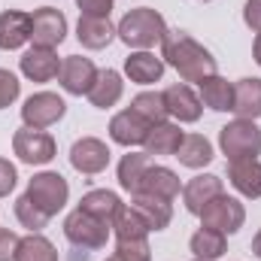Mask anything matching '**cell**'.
<instances>
[{
    "mask_svg": "<svg viewBox=\"0 0 261 261\" xmlns=\"http://www.w3.org/2000/svg\"><path fill=\"white\" fill-rule=\"evenodd\" d=\"M161 58H164V64H170L179 73L182 82H200V79H206L219 70L213 52L203 49L186 31H170L167 28L164 40H161Z\"/></svg>",
    "mask_w": 261,
    "mask_h": 261,
    "instance_id": "6da1fadb",
    "label": "cell"
},
{
    "mask_svg": "<svg viewBox=\"0 0 261 261\" xmlns=\"http://www.w3.org/2000/svg\"><path fill=\"white\" fill-rule=\"evenodd\" d=\"M167 34V21L158 9H149V6H137L128 9L122 15V21L116 24V37L137 52H149L155 43H161Z\"/></svg>",
    "mask_w": 261,
    "mask_h": 261,
    "instance_id": "7a4b0ae2",
    "label": "cell"
},
{
    "mask_svg": "<svg viewBox=\"0 0 261 261\" xmlns=\"http://www.w3.org/2000/svg\"><path fill=\"white\" fill-rule=\"evenodd\" d=\"M219 149L228 155V161L258 158L261 155V128L252 119H234L225 128H219Z\"/></svg>",
    "mask_w": 261,
    "mask_h": 261,
    "instance_id": "3957f363",
    "label": "cell"
},
{
    "mask_svg": "<svg viewBox=\"0 0 261 261\" xmlns=\"http://www.w3.org/2000/svg\"><path fill=\"white\" fill-rule=\"evenodd\" d=\"M110 234H113L110 222H100V219H94L91 213H85L79 206L64 219V237L76 249H88V252L103 249L107 240H110Z\"/></svg>",
    "mask_w": 261,
    "mask_h": 261,
    "instance_id": "277c9868",
    "label": "cell"
},
{
    "mask_svg": "<svg viewBox=\"0 0 261 261\" xmlns=\"http://www.w3.org/2000/svg\"><path fill=\"white\" fill-rule=\"evenodd\" d=\"M24 195L31 197L43 213L58 216L67 206V200H70V186H67V179L61 173L43 170V173H34V179L28 182V192Z\"/></svg>",
    "mask_w": 261,
    "mask_h": 261,
    "instance_id": "5b68a950",
    "label": "cell"
},
{
    "mask_svg": "<svg viewBox=\"0 0 261 261\" xmlns=\"http://www.w3.org/2000/svg\"><path fill=\"white\" fill-rule=\"evenodd\" d=\"M246 222V206L231 195H216L203 210H200V225L203 228H213V231H222L225 237L228 234H237Z\"/></svg>",
    "mask_w": 261,
    "mask_h": 261,
    "instance_id": "8992f818",
    "label": "cell"
},
{
    "mask_svg": "<svg viewBox=\"0 0 261 261\" xmlns=\"http://www.w3.org/2000/svg\"><path fill=\"white\" fill-rule=\"evenodd\" d=\"M67 116V103L61 94L55 91H37L24 100L21 107V122L24 128H37V130H46L52 125H58L61 119Z\"/></svg>",
    "mask_w": 261,
    "mask_h": 261,
    "instance_id": "52a82bcc",
    "label": "cell"
},
{
    "mask_svg": "<svg viewBox=\"0 0 261 261\" xmlns=\"http://www.w3.org/2000/svg\"><path fill=\"white\" fill-rule=\"evenodd\" d=\"M12 152L18 155V161L24 164H49L58 155V143L52 134L37 128H18L12 134Z\"/></svg>",
    "mask_w": 261,
    "mask_h": 261,
    "instance_id": "ba28073f",
    "label": "cell"
},
{
    "mask_svg": "<svg viewBox=\"0 0 261 261\" xmlns=\"http://www.w3.org/2000/svg\"><path fill=\"white\" fill-rule=\"evenodd\" d=\"M67 40V15L55 6H40L31 12V43L43 49H58Z\"/></svg>",
    "mask_w": 261,
    "mask_h": 261,
    "instance_id": "9c48e42d",
    "label": "cell"
},
{
    "mask_svg": "<svg viewBox=\"0 0 261 261\" xmlns=\"http://www.w3.org/2000/svg\"><path fill=\"white\" fill-rule=\"evenodd\" d=\"M110 158H113L110 146H107L103 140H97V137H82V140H76V143L70 146V164H73V170L82 173V176H97V173H103V170L110 167Z\"/></svg>",
    "mask_w": 261,
    "mask_h": 261,
    "instance_id": "30bf717a",
    "label": "cell"
},
{
    "mask_svg": "<svg viewBox=\"0 0 261 261\" xmlns=\"http://www.w3.org/2000/svg\"><path fill=\"white\" fill-rule=\"evenodd\" d=\"M97 67L91 58H82V55H67L64 61H61V73H58V82H61V88H64L67 94H73V97H82V94H88L91 91V85H94V79H97Z\"/></svg>",
    "mask_w": 261,
    "mask_h": 261,
    "instance_id": "8fae6325",
    "label": "cell"
},
{
    "mask_svg": "<svg viewBox=\"0 0 261 261\" xmlns=\"http://www.w3.org/2000/svg\"><path fill=\"white\" fill-rule=\"evenodd\" d=\"M161 94H164L167 116H170V119H176L179 125H195L197 119H200L203 103H200V97L192 91V85H189V82H176V85L164 88Z\"/></svg>",
    "mask_w": 261,
    "mask_h": 261,
    "instance_id": "7c38bea8",
    "label": "cell"
},
{
    "mask_svg": "<svg viewBox=\"0 0 261 261\" xmlns=\"http://www.w3.org/2000/svg\"><path fill=\"white\" fill-rule=\"evenodd\" d=\"M61 61L55 49H43V46H31L21 58H18V67H21V76L31 79V82H52L58 73H61Z\"/></svg>",
    "mask_w": 261,
    "mask_h": 261,
    "instance_id": "4fadbf2b",
    "label": "cell"
},
{
    "mask_svg": "<svg viewBox=\"0 0 261 261\" xmlns=\"http://www.w3.org/2000/svg\"><path fill=\"white\" fill-rule=\"evenodd\" d=\"M149 128L152 125L128 107V110H122V113L113 116V122H110V140L119 143V146H125V149H134V146H143L146 143Z\"/></svg>",
    "mask_w": 261,
    "mask_h": 261,
    "instance_id": "5bb4252c",
    "label": "cell"
},
{
    "mask_svg": "<svg viewBox=\"0 0 261 261\" xmlns=\"http://www.w3.org/2000/svg\"><path fill=\"white\" fill-rule=\"evenodd\" d=\"M222 192H225L222 176H216V173H197V176H192V179L182 186V203H186L189 213L200 216V210H203L216 195H222Z\"/></svg>",
    "mask_w": 261,
    "mask_h": 261,
    "instance_id": "9a60e30c",
    "label": "cell"
},
{
    "mask_svg": "<svg viewBox=\"0 0 261 261\" xmlns=\"http://www.w3.org/2000/svg\"><path fill=\"white\" fill-rule=\"evenodd\" d=\"M130 206L137 210V216L146 222L149 231H164V228L170 225V219H173V200L146 195V192L130 195Z\"/></svg>",
    "mask_w": 261,
    "mask_h": 261,
    "instance_id": "2e32d148",
    "label": "cell"
},
{
    "mask_svg": "<svg viewBox=\"0 0 261 261\" xmlns=\"http://www.w3.org/2000/svg\"><path fill=\"white\" fill-rule=\"evenodd\" d=\"M28 40H31V12H21V9L0 12V49L15 52Z\"/></svg>",
    "mask_w": 261,
    "mask_h": 261,
    "instance_id": "e0dca14e",
    "label": "cell"
},
{
    "mask_svg": "<svg viewBox=\"0 0 261 261\" xmlns=\"http://www.w3.org/2000/svg\"><path fill=\"white\" fill-rule=\"evenodd\" d=\"M228 182L249 200L261 197V161L258 158H240L228 164Z\"/></svg>",
    "mask_w": 261,
    "mask_h": 261,
    "instance_id": "ac0fdd59",
    "label": "cell"
},
{
    "mask_svg": "<svg viewBox=\"0 0 261 261\" xmlns=\"http://www.w3.org/2000/svg\"><path fill=\"white\" fill-rule=\"evenodd\" d=\"M122 94H125L122 73L107 67V70L97 73V79H94V85H91V91H88L85 97H88L91 107H97V110H110V107H116V103L122 100Z\"/></svg>",
    "mask_w": 261,
    "mask_h": 261,
    "instance_id": "d6986e66",
    "label": "cell"
},
{
    "mask_svg": "<svg viewBox=\"0 0 261 261\" xmlns=\"http://www.w3.org/2000/svg\"><path fill=\"white\" fill-rule=\"evenodd\" d=\"M197 91H200L197 97H200L203 107H210L216 113H231L234 110V82H228L225 76L213 73V76L200 79L197 82Z\"/></svg>",
    "mask_w": 261,
    "mask_h": 261,
    "instance_id": "ffe728a7",
    "label": "cell"
},
{
    "mask_svg": "<svg viewBox=\"0 0 261 261\" xmlns=\"http://www.w3.org/2000/svg\"><path fill=\"white\" fill-rule=\"evenodd\" d=\"M76 40L97 52V49H107L113 40H116V24L110 18H94V15H79V24H76Z\"/></svg>",
    "mask_w": 261,
    "mask_h": 261,
    "instance_id": "44dd1931",
    "label": "cell"
},
{
    "mask_svg": "<svg viewBox=\"0 0 261 261\" xmlns=\"http://www.w3.org/2000/svg\"><path fill=\"white\" fill-rule=\"evenodd\" d=\"M164 58H155V52H130L125 58V76L137 85H155L164 76Z\"/></svg>",
    "mask_w": 261,
    "mask_h": 261,
    "instance_id": "7402d4cb",
    "label": "cell"
},
{
    "mask_svg": "<svg viewBox=\"0 0 261 261\" xmlns=\"http://www.w3.org/2000/svg\"><path fill=\"white\" fill-rule=\"evenodd\" d=\"M237 119H261V79L258 76H243L234 82V110Z\"/></svg>",
    "mask_w": 261,
    "mask_h": 261,
    "instance_id": "603a6c76",
    "label": "cell"
},
{
    "mask_svg": "<svg viewBox=\"0 0 261 261\" xmlns=\"http://www.w3.org/2000/svg\"><path fill=\"white\" fill-rule=\"evenodd\" d=\"M140 192L164 197V200H176V195L182 192V182H179V176H176L170 167H164V164H149V170H146V176H143V182H140Z\"/></svg>",
    "mask_w": 261,
    "mask_h": 261,
    "instance_id": "cb8c5ba5",
    "label": "cell"
},
{
    "mask_svg": "<svg viewBox=\"0 0 261 261\" xmlns=\"http://www.w3.org/2000/svg\"><path fill=\"white\" fill-rule=\"evenodd\" d=\"M182 137H186V130H179V122H161V125H152L149 134H146L143 152H146V155H176Z\"/></svg>",
    "mask_w": 261,
    "mask_h": 261,
    "instance_id": "d4e9b609",
    "label": "cell"
},
{
    "mask_svg": "<svg viewBox=\"0 0 261 261\" xmlns=\"http://www.w3.org/2000/svg\"><path fill=\"white\" fill-rule=\"evenodd\" d=\"M189 249L195 261H219L225 252H228V237L222 231H213V228H197L189 240Z\"/></svg>",
    "mask_w": 261,
    "mask_h": 261,
    "instance_id": "484cf974",
    "label": "cell"
},
{
    "mask_svg": "<svg viewBox=\"0 0 261 261\" xmlns=\"http://www.w3.org/2000/svg\"><path fill=\"white\" fill-rule=\"evenodd\" d=\"M122 206H125L122 197L116 195V192H110V189H91V192H85L82 200H79V210H85V213H91L94 219L110 222V225H113V219H116V213H119Z\"/></svg>",
    "mask_w": 261,
    "mask_h": 261,
    "instance_id": "4316f807",
    "label": "cell"
},
{
    "mask_svg": "<svg viewBox=\"0 0 261 261\" xmlns=\"http://www.w3.org/2000/svg\"><path fill=\"white\" fill-rule=\"evenodd\" d=\"M176 158L182 167H192V170H200L206 167L216 155H213V143L203 137V134H186L179 149H176Z\"/></svg>",
    "mask_w": 261,
    "mask_h": 261,
    "instance_id": "83f0119b",
    "label": "cell"
},
{
    "mask_svg": "<svg viewBox=\"0 0 261 261\" xmlns=\"http://www.w3.org/2000/svg\"><path fill=\"white\" fill-rule=\"evenodd\" d=\"M146 170H149V155L146 152H128V155H122V161H119V186L128 195H137Z\"/></svg>",
    "mask_w": 261,
    "mask_h": 261,
    "instance_id": "f1b7e54d",
    "label": "cell"
},
{
    "mask_svg": "<svg viewBox=\"0 0 261 261\" xmlns=\"http://www.w3.org/2000/svg\"><path fill=\"white\" fill-rule=\"evenodd\" d=\"M113 234H116V240H146L152 231L146 228V222L137 216V210L125 203L119 213H116V219H113Z\"/></svg>",
    "mask_w": 261,
    "mask_h": 261,
    "instance_id": "f546056e",
    "label": "cell"
},
{
    "mask_svg": "<svg viewBox=\"0 0 261 261\" xmlns=\"http://www.w3.org/2000/svg\"><path fill=\"white\" fill-rule=\"evenodd\" d=\"M15 261H58V249L49 237L43 234H28L18 240Z\"/></svg>",
    "mask_w": 261,
    "mask_h": 261,
    "instance_id": "4dcf8cb0",
    "label": "cell"
},
{
    "mask_svg": "<svg viewBox=\"0 0 261 261\" xmlns=\"http://www.w3.org/2000/svg\"><path fill=\"white\" fill-rule=\"evenodd\" d=\"M130 110L137 116H143L149 125H161L167 122V107H164V94L161 91H140L130 100Z\"/></svg>",
    "mask_w": 261,
    "mask_h": 261,
    "instance_id": "1f68e13d",
    "label": "cell"
},
{
    "mask_svg": "<svg viewBox=\"0 0 261 261\" xmlns=\"http://www.w3.org/2000/svg\"><path fill=\"white\" fill-rule=\"evenodd\" d=\"M15 219H18V225H21V228H28L31 234H40V231L49 225V219H52V216H49V213H43V210H40V206H37L28 195H21L18 200H15Z\"/></svg>",
    "mask_w": 261,
    "mask_h": 261,
    "instance_id": "d6a6232c",
    "label": "cell"
},
{
    "mask_svg": "<svg viewBox=\"0 0 261 261\" xmlns=\"http://www.w3.org/2000/svg\"><path fill=\"white\" fill-rule=\"evenodd\" d=\"M119 261H152V249H149V237L146 240H116V252Z\"/></svg>",
    "mask_w": 261,
    "mask_h": 261,
    "instance_id": "836d02e7",
    "label": "cell"
},
{
    "mask_svg": "<svg viewBox=\"0 0 261 261\" xmlns=\"http://www.w3.org/2000/svg\"><path fill=\"white\" fill-rule=\"evenodd\" d=\"M18 94H21V82H18V76L0 67V110L12 107V103L18 100Z\"/></svg>",
    "mask_w": 261,
    "mask_h": 261,
    "instance_id": "e575fe53",
    "label": "cell"
},
{
    "mask_svg": "<svg viewBox=\"0 0 261 261\" xmlns=\"http://www.w3.org/2000/svg\"><path fill=\"white\" fill-rule=\"evenodd\" d=\"M76 6H79V12H82V15H94V18H110V12H113L116 0H76Z\"/></svg>",
    "mask_w": 261,
    "mask_h": 261,
    "instance_id": "d590c367",
    "label": "cell"
},
{
    "mask_svg": "<svg viewBox=\"0 0 261 261\" xmlns=\"http://www.w3.org/2000/svg\"><path fill=\"white\" fill-rule=\"evenodd\" d=\"M15 182H18V170H15V164L6 161V158H0V197L9 195V192L15 189Z\"/></svg>",
    "mask_w": 261,
    "mask_h": 261,
    "instance_id": "8d00e7d4",
    "label": "cell"
},
{
    "mask_svg": "<svg viewBox=\"0 0 261 261\" xmlns=\"http://www.w3.org/2000/svg\"><path fill=\"white\" fill-rule=\"evenodd\" d=\"M18 234L9 228H0V261H15V249H18Z\"/></svg>",
    "mask_w": 261,
    "mask_h": 261,
    "instance_id": "74e56055",
    "label": "cell"
},
{
    "mask_svg": "<svg viewBox=\"0 0 261 261\" xmlns=\"http://www.w3.org/2000/svg\"><path fill=\"white\" fill-rule=\"evenodd\" d=\"M243 21H246L249 31L261 34V0H246V6H243Z\"/></svg>",
    "mask_w": 261,
    "mask_h": 261,
    "instance_id": "f35d334b",
    "label": "cell"
},
{
    "mask_svg": "<svg viewBox=\"0 0 261 261\" xmlns=\"http://www.w3.org/2000/svg\"><path fill=\"white\" fill-rule=\"evenodd\" d=\"M252 255H255V258L261 261V228H258V234L252 237Z\"/></svg>",
    "mask_w": 261,
    "mask_h": 261,
    "instance_id": "ab89813d",
    "label": "cell"
},
{
    "mask_svg": "<svg viewBox=\"0 0 261 261\" xmlns=\"http://www.w3.org/2000/svg\"><path fill=\"white\" fill-rule=\"evenodd\" d=\"M252 58H255V64L261 67V34L255 37V43H252Z\"/></svg>",
    "mask_w": 261,
    "mask_h": 261,
    "instance_id": "60d3db41",
    "label": "cell"
},
{
    "mask_svg": "<svg viewBox=\"0 0 261 261\" xmlns=\"http://www.w3.org/2000/svg\"><path fill=\"white\" fill-rule=\"evenodd\" d=\"M107 261H119V258H116V255H110V258H107Z\"/></svg>",
    "mask_w": 261,
    "mask_h": 261,
    "instance_id": "b9f144b4",
    "label": "cell"
},
{
    "mask_svg": "<svg viewBox=\"0 0 261 261\" xmlns=\"http://www.w3.org/2000/svg\"><path fill=\"white\" fill-rule=\"evenodd\" d=\"M200 3H206V0H200Z\"/></svg>",
    "mask_w": 261,
    "mask_h": 261,
    "instance_id": "7bdbcfd3",
    "label": "cell"
}]
</instances>
